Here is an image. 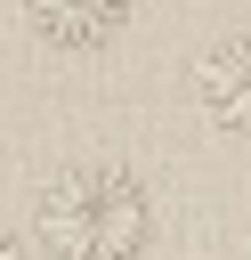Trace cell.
Returning <instances> with one entry per match:
<instances>
[{
  "mask_svg": "<svg viewBox=\"0 0 251 260\" xmlns=\"http://www.w3.org/2000/svg\"><path fill=\"white\" fill-rule=\"evenodd\" d=\"M32 244L49 260H138L154 244V195L130 162H65L32 195Z\"/></svg>",
  "mask_w": 251,
  "mask_h": 260,
  "instance_id": "1",
  "label": "cell"
},
{
  "mask_svg": "<svg viewBox=\"0 0 251 260\" xmlns=\"http://www.w3.org/2000/svg\"><path fill=\"white\" fill-rule=\"evenodd\" d=\"M194 106H202V122H219L227 138H251V24H235V32H219L202 57H194Z\"/></svg>",
  "mask_w": 251,
  "mask_h": 260,
  "instance_id": "2",
  "label": "cell"
},
{
  "mask_svg": "<svg viewBox=\"0 0 251 260\" xmlns=\"http://www.w3.org/2000/svg\"><path fill=\"white\" fill-rule=\"evenodd\" d=\"M130 8H138V0H24V24H32V41L57 49V57H97V49L121 41Z\"/></svg>",
  "mask_w": 251,
  "mask_h": 260,
  "instance_id": "3",
  "label": "cell"
},
{
  "mask_svg": "<svg viewBox=\"0 0 251 260\" xmlns=\"http://www.w3.org/2000/svg\"><path fill=\"white\" fill-rule=\"evenodd\" d=\"M0 260H32V244H24L16 228H0Z\"/></svg>",
  "mask_w": 251,
  "mask_h": 260,
  "instance_id": "4",
  "label": "cell"
}]
</instances>
